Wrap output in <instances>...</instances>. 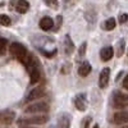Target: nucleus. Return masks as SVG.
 Returning <instances> with one entry per match:
<instances>
[{"mask_svg":"<svg viewBox=\"0 0 128 128\" xmlns=\"http://www.w3.org/2000/svg\"><path fill=\"white\" fill-rule=\"evenodd\" d=\"M113 105L116 109H123L128 106V95L122 91H115L113 95Z\"/></svg>","mask_w":128,"mask_h":128,"instance_id":"obj_3","label":"nucleus"},{"mask_svg":"<svg viewBox=\"0 0 128 128\" xmlns=\"http://www.w3.org/2000/svg\"><path fill=\"white\" fill-rule=\"evenodd\" d=\"M122 128H128V124H127V126H124V127H122Z\"/></svg>","mask_w":128,"mask_h":128,"instance_id":"obj_28","label":"nucleus"},{"mask_svg":"<svg viewBox=\"0 0 128 128\" xmlns=\"http://www.w3.org/2000/svg\"><path fill=\"white\" fill-rule=\"evenodd\" d=\"M116 56H122L123 55V52H124V40H120L118 42V46H116Z\"/></svg>","mask_w":128,"mask_h":128,"instance_id":"obj_20","label":"nucleus"},{"mask_svg":"<svg viewBox=\"0 0 128 128\" xmlns=\"http://www.w3.org/2000/svg\"><path fill=\"white\" fill-rule=\"evenodd\" d=\"M90 120H91V119H90V116H87L86 119H83V120H82V128H87V127H88Z\"/></svg>","mask_w":128,"mask_h":128,"instance_id":"obj_24","label":"nucleus"},{"mask_svg":"<svg viewBox=\"0 0 128 128\" xmlns=\"http://www.w3.org/2000/svg\"><path fill=\"white\" fill-rule=\"evenodd\" d=\"M64 49H66L67 55H70L73 49H74V45H73V42H72V40H70V37L68 35L64 37Z\"/></svg>","mask_w":128,"mask_h":128,"instance_id":"obj_16","label":"nucleus"},{"mask_svg":"<svg viewBox=\"0 0 128 128\" xmlns=\"http://www.w3.org/2000/svg\"><path fill=\"white\" fill-rule=\"evenodd\" d=\"M20 128H32V127H30V126H23V127H20Z\"/></svg>","mask_w":128,"mask_h":128,"instance_id":"obj_26","label":"nucleus"},{"mask_svg":"<svg viewBox=\"0 0 128 128\" xmlns=\"http://www.w3.org/2000/svg\"><path fill=\"white\" fill-rule=\"evenodd\" d=\"M49 120L48 115H34L27 116V118H20L18 120V124L20 126H32V124H44Z\"/></svg>","mask_w":128,"mask_h":128,"instance_id":"obj_2","label":"nucleus"},{"mask_svg":"<svg viewBox=\"0 0 128 128\" xmlns=\"http://www.w3.org/2000/svg\"><path fill=\"white\" fill-rule=\"evenodd\" d=\"M86 48H87V44L84 42V44H82L81 46H80V50H78V58L81 59L83 55H84V51H86Z\"/></svg>","mask_w":128,"mask_h":128,"instance_id":"obj_22","label":"nucleus"},{"mask_svg":"<svg viewBox=\"0 0 128 128\" xmlns=\"http://www.w3.org/2000/svg\"><path fill=\"white\" fill-rule=\"evenodd\" d=\"M115 24H116L115 19H114V18H109V19H108V20H106V22H105L104 27H105V30H108V31H112L113 28H115Z\"/></svg>","mask_w":128,"mask_h":128,"instance_id":"obj_19","label":"nucleus"},{"mask_svg":"<svg viewBox=\"0 0 128 128\" xmlns=\"http://www.w3.org/2000/svg\"><path fill=\"white\" fill-rule=\"evenodd\" d=\"M9 50H10V54H12L14 58H17L20 63H23V64L27 62V59L30 56V54L27 52L26 48L23 45H20L19 42H12Z\"/></svg>","mask_w":128,"mask_h":128,"instance_id":"obj_1","label":"nucleus"},{"mask_svg":"<svg viewBox=\"0 0 128 128\" xmlns=\"http://www.w3.org/2000/svg\"><path fill=\"white\" fill-rule=\"evenodd\" d=\"M109 78H110V69L109 68H104L100 73V78H99V86L101 88L106 87V84L109 82Z\"/></svg>","mask_w":128,"mask_h":128,"instance_id":"obj_8","label":"nucleus"},{"mask_svg":"<svg viewBox=\"0 0 128 128\" xmlns=\"http://www.w3.org/2000/svg\"><path fill=\"white\" fill-rule=\"evenodd\" d=\"M127 20H128V14H126V13L120 14V17H119V22H120V23H126Z\"/></svg>","mask_w":128,"mask_h":128,"instance_id":"obj_23","label":"nucleus"},{"mask_svg":"<svg viewBox=\"0 0 128 128\" xmlns=\"http://www.w3.org/2000/svg\"><path fill=\"white\" fill-rule=\"evenodd\" d=\"M49 110V105L46 102H34L28 105L24 109V112L27 114H37V113H46Z\"/></svg>","mask_w":128,"mask_h":128,"instance_id":"obj_4","label":"nucleus"},{"mask_svg":"<svg viewBox=\"0 0 128 128\" xmlns=\"http://www.w3.org/2000/svg\"><path fill=\"white\" fill-rule=\"evenodd\" d=\"M114 123L115 124H126V123H128V110L115 113L114 114Z\"/></svg>","mask_w":128,"mask_h":128,"instance_id":"obj_9","label":"nucleus"},{"mask_svg":"<svg viewBox=\"0 0 128 128\" xmlns=\"http://www.w3.org/2000/svg\"><path fill=\"white\" fill-rule=\"evenodd\" d=\"M52 26H54V20H52L50 17H44L40 20V27H41V30H44V31L51 30Z\"/></svg>","mask_w":128,"mask_h":128,"instance_id":"obj_11","label":"nucleus"},{"mask_svg":"<svg viewBox=\"0 0 128 128\" xmlns=\"http://www.w3.org/2000/svg\"><path fill=\"white\" fill-rule=\"evenodd\" d=\"M58 128H70V116L68 114H63L59 118Z\"/></svg>","mask_w":128,"mask_h":128,"instance_id":"obj_13","label":"nucleus"},{"mask_svg":"<svg viewBox=\"0 0 128 128\" xmlns=\"http://www.w3.org/2000/svg\"><path fill=\"white\" fill-rule=\"evenodd\" d=\"M16 119V113L13 110H4L0 113V123L2 124H12Z\"/></svg>","mask_w":128,"mask_h":128,"instance_id":"obj_5","label":"nucleus"},{"mask_svg":"<svg viewBox=\"0 0 128 128\" xmlns=\"http://www.w3.org/2000/svg\"><path fill=\"white\" fill-rule=\"evenodd\" d=\"M114 55V50L112 46H106V48H102L101 51H100V58L102 60H110Z\"/></svg>","mask_w":128,"mask_h":128,"instance_id":"obj_10","label":"nucleus"},{"mask_svg":"<svg viewBox=\"0 0 128 128\" xmlns=\"http://www.w3.org/2000/svg\"><path fill=\"white\" fill-rule=\"evenodd\" d=\"M91 72V66H90V63L88 62H82V64L78 68V73H80V76L81 77H86L88 76Z\"/></svg>","mask_w":128,"mask_h":128,"instance_id":"obj_14","label":"nucleus"},{"mask_svg":"<svg viewBox=\"0 0 128 128\" xmlns=\"http://www.w3.org/2000/svg\"><path fill=\"white\" fill-rule=\"evenodd\" d=\"M74 104H76V108L81 112H84L87 109V96L84 94H78L76 98H74Z\"/></svg>","mask_w":128,"mask_h":128,"instance_id":"obj_6","label":"nucleus"},{"mask_svg":"<svg viewBox=\"0 0 128 128\" xmlns=\"http://www.w3.org/2000/svg\"><path fill=\"white\" fill-rule=\"evenodd\" d=\"M30 80H31V83H37L38 80H40V69H38V66L31 68L30 70Z\"/></svg>","mask_w":128,"mask_h":128,"instance_id":"obj_15","label":"nucleus"},{"mask_svg":"<svg viewBox=\"0 0 128 128\" xmlns=\"http://www.w3.org/2000/svg\"><path fill=\"white\" fill-rule=\"evenodd\" d=\"M10 23H12V20H10V18L5 14H0V26H10Z\"/></svg>","mask_w":128,"mask_h":128,"instance_id":"obj_18","label":"nucleus"},{"mask_svg":"<svg viewBox=\"0 0 128 128\" xmlns=\"http://www.w3.org/2000/svg\"><path fill=\"white\" fill-rule=\"evenodd\" d=\"M94 128H99V126H98V124H95V126H94Z\"/></svg>","mask_w":128,"mask_h":128,"instance_id":"obj_27","label":"nucleus"},{"mask_svg":"<svg viewBox=\"0 0 128 128\" xmlns=\"http://www.w3.org/2000/svg\"><path fill=\"white\" fill-rule=\"evenodd\" d=\"M44 92H45V90H44V87H35L32 91H30V94L27 95V98H26V101H34V100H36V99H40V98H42L44 96Z\"/></svg>","mask_w":128,"mask_h":128,"instance_id":"obj_7","label":"nucleus"},{"mask_svg":"<svg viewBox=\"0 0 128 128\" xmlns=\"http://www.w3.org/2000/svg\"><path fill=\"white\" fill-rule=\"evenodd\" d=\"M123 87H124L126 90H128V74L126 76V78H124V81H123Z\"/></svg>","mask_w":128,"mask_h":128,"instance_id":"obj_25","label":"nucleus"},{"mask_svg":"<svg viewBox=\"0 0 128 128\" xmlns=\"http://www.w3.org/2000/svg\"><path fill=\"white\" fill-rule=\"evenodd\" d=\"M28 9H30V4H28L27 0H18V2H17V4H16V10H17L18 13L23 14V13L27 12Z\"/></svg>","mask_w":128,"mask_h":128,"instance_id":"obj_12","label":"nucleus"},{"mask_svg":"<svg viewBox=\"0 0 128 128\" xmlns=\"http://www.w3.org/2000/svg\"><path fill=\"white\" fill-rule=\"evenodd\" d=\"M6 48H8V41L6 38H0V56H3L5 55V52H6Z\"/></svg>","mask_w":128,"mask_h":128,"instance_id":"obj_17","label":"nucleus"},{"mask_svg":"<svg viewBox=\"0 0 128 128\" xmlns=\"http://www.w3.org/2000/svg\"><path fill=\"white\" fill-rule=\"evenodd\" d=\"M45 4H46L48 6H50V8H54V9H56V8L59 6L58 0H45Z\"/></svg>","mask_w":128,"mask_h":128,"instance_id":"obj_21","label":"nucleus"}]
</instances>
